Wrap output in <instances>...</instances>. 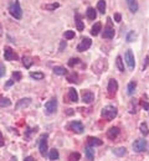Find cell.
I'll return each mask as SVG.
<instances>
[{
    "label": "cell",
    "instance_id": "cell-5",
    "mask_svg": "<svg viewBox=\"0 0 149 161\" xmlns=\"http://www.w3.org/2000/svg\"><path fill=\"white\" fill-rule=\"evenodd\" d=\"M68 129H70L71 131L76 133V134H82L83 130H84V127L81 122H77V120H73L68 124Z\"/></svg>",
    "mask_w": 149,
    "mask_h": 161
},
{
    "label": "cell",
    "instance_id": "cell-8",
    "mask_svg": "<svg viewBox=\"0 0 149 161\" xmlns=\"http://www.w3.org/2000/svg\"><path fill=\"white\" fill-rule=\"evenodd\" d=\"M124 60H126V63L128 66L129 70H133L136 66V58H134V55H133L132 50H127V52L124 55Z\"/></svg>",
    "mask_w": 149,
    "mask_h": 161
},
{
    "label": "cell",
    "instance_id": "cell-20",
    "mask_svg": "<svg viewBox=\"0 0 149 161\" xmlns=\"http://www.w3.org/2000/svg\"><path fill=\"white\" fill-rule=\"evenodd\" d=\"M52 71H54L55 75H58V76H66L67 75V70L62 66H55Z\"/></svg>",
    "mask_w": 149,
    "mask_h": 161
},
{
    "label": "cell",
    "instance_id": "cell-45",
    "mask_svg": "<svg viewBox=\"0 0 149 161\" xmlns=\"http://www.w3.org/2000/svg\"><path fill=\"white\" fill-rule=\"evenodd\" d=\"M14 82H15L14 79H10V81H8L6 83H5V88H8V87H11V86L14 84Z\"/></svg>",
    "mask_w": 149,
    "mask_h": 161
},
{
    "label": "cell",
    "instance_id": "cell-24",
    "mask_svg": "<svg viewBox=\"0 0 149 161\" xmlns=\"http://www.w3.org/2000/svg\"><path fill=\"white\" fill-rule=\"evenodd\" d=\"M136 88H137V83L134 81H132L128 83V87H127V93H128L129 96H133L136 92Z\"/></svg>",
    "mask_w": 149,
    "mask_h": 161
},
{
    "label": "cell",
    "instance_id": "cell-42",
    "mask_svg": "<svg viewBox=\"0 0 149 161\" xmlns=\"http://www.w3.org/2000/svg\"><path fill=\"white\" fill-rule=\"evenodd\" d=\"M113 18H114V21H116V22H121V21H122V15L118 14V13H116Z\"/></svg>",
    "mask_w": 149,
    "mask_h": 161
},
{
    "label": "cell",
    "instance_id": "cell-29",
    "mask_svg": "<svg viewBox=\"0 0 149 161\" xmlns=\"http://www.w3.org/2000/svg\"><path fill=\"white\" fill-rule=\"evenodd\" d=\"M116 65H117V68H118L119 72H124V65H123V61H122V57L121 56L117 57Z\"/></svg>",
    "mask_w": 149,
    "mask_h": 161
},
{
    "label": "cell",
    "instance_id": "cell-14",
    "mask_svg": "<svg viewBox=\"0 0 149 161\" xmlns=\"http://www.w3.org/2000/svg\"><path fill=\"white\" fill-rule=\"evenodd\" d=\"M119 133H121V130H119L118 127H112L109 130L107 131V138H108L109 140H114V139L119 135Z\"/></svg>",
    "mask_w": 149,
    "mask_h": 161
},
{
    "label": "cell",
    "instance_id": "cell-49",
    "mask_svg": "<svg viewBox=\"0 0 149 161\" xmlns=\"http://www.w3.org/2000/svg\"><path fill=\"white\" fill-rule=\"evenodd\" d=\"M73 112H72V109H68V112H67V114H72Z\"/></svg>",
    "mask_w": 149,
    "mask_h": 161
},
{
    "label": "cell",
    "instance_id": "cell-10",
    "mask_svg": "<svg viewBox=\"0 0 149 161\" xmlns=\"http://www.w3.org/2000/svg\"><path fill=\"white\" fill-rule=\"evenodd\" d=\"M91 45H92L91 39L84 37V39H82L81 42L77 45V51L78 52H84V51H87L89 47H91Z\"/></svg>",
    "mask_w": 149,
    "mask_h": 161
},
{
    "label": "cell",
    "instance_id": "cell-31",
    "mask_svg": "<svg viewBox=\"0 0 149 161\" xmlns=\"http://www.w3.org/2000/svg\"><path fill=\"white\" fill-rule=\"evenodd\" d=\"M23 65L26 67V68H30L31 65H33V58H31V57H28V56H24L23 57Z\"/></svg>",
    "mask_w": 149,
    "mask_h": 161
},
{
    "label": "cell",
    "instance_id": "cell-27",
    "mask_svg": "<svg viewBox=\"0 0 149 161\" xmlns=\"http://www.w3.org/2000/svg\"><path fill=\"white\" fill-rule=\"evenodd\" d=\"M30 77L31 78H34L35 81H41V79L45 78V75L42 73V72H31Z\"/></svg>",
    "mask_w": 149,
    "mask_h": 161
},
{
    "label": "cell",
    "instance_id": "cell-22",
    "mask_svg": "<svg viewBox=\"0 0 149 161\" xmlns=\"http://www.w3.org/2000/svg\"><path fill=\"white\" fill-rule=\"evenodd\" d=\"M101 30H102V24H101V22H96L93 26H92L91 35H92V36H97V35L101 32Z\"/></svg>",
    "mask_w": 149,
    "mask_h": 161
},
{
    "label": "cell",
    "instance_id": "cell-28",
    "mask_svg": "<svg viewBox=\"0 0 149 161\" xmlns=\"http://www.w3.org/2000/svg\"><path fill=\"white\" fill-rule=\"evenodd\" d=\"M58 157H60V154H58V150H56V149H52V150H50L49 159H50L51 161H56V160H58Z\"/></svg>",
    "mask_w": 149,
    "mask_h": 161
},
{
    "label": "cell",
    "instance_id": "cell-35",
    "mask_svg": "<svg viewBox=\"0 0 149 161\" xmlns=\"http://www.w3.org/2000/svg\"><path fill=\"white\" fill-rule=\"evenodd\" d=\"M58 6H60V4H58V3H52V4H46V5H44L42 8H44L45 10H50V11H51V10L57 9Z\"/></svg>",
    "mask_w": 149,
    "mask_h": 161
},
{
    "label": "cell",
    "instance_id": "cell-41",
    "mask_svg": "<svg viewBox=\"0 0 149 161\" xmlns=\"http://www.w3.org/2000/svg\"><path fill=\"white\" fill-rule=\"evenodd\" d=\"M5 73H6V70H5V66H4V63H1V62H0V78H1V77H4V76H5Z\"/></svg>",
    "mask_w": 149,
    "mask_h": 161
},
{
    "label": "cell",
    "instance_id": "cell-3",
    "mask_svg": "<svg viewBox=\"0 0 149 161\" xmlns=\"http://www.w3.org/2000/svg\"><path fill=\"white\" fill-rule=\"evenodd\" d=\"M108 67V63H107V60H103V58H99L94 62V63L92 65V71L94 72V73L97 75H101L103 71L107 70Z\"/></svg>",
    "mask_w": 149,
    "mask_h": 161
},
{
    "label": "cell",
    "instance_id": "cell-25",
    "mask_svg": "<svg viewBox=\"0 0 149 161\" xmlns=\"http://www.w3.org/2000/svg\"><path fill=\"white\" fill-rule=\"evenodd\" d=\"M86 15H87V19H88V20H94L96 18H97V13H96V10H94L93 8H91V6L87 9Z\"/></svg>",
    "mask_w": 149,
    "mask_h": 161
},
{
    "label": "cell",
    "instance_id": "cell-26",
    "mask_svg": "<svg viewBox=\"0 0 149 161\" xmlns=\"http://www.w3.org/2000/svg\"><path fill=\"white\" fill-rule=\"evenodd\" d=\"M76 26H77V30H78V31H82V30L84 29V24L82 22L81 15H79L78 13H76Z\"/></svg>",
    "mask_w": 149,
    "mask_h": 161
},
{
    "label": "cell",
    "instance_id": "cell-16",
    "mask_svg": "<svg viewBox=\"0 0 149 161\" xmlns=\"http://www.w3.org/2000/svg\"><path fill=\"white\" fill-rule=\"evenodd\" d=\"M68 101L70 102H73V103H76L78 102V94H77V91L74 89V88H70L68 89Z\"/></svg>",
    "mask_w": 149,
    "mask_h": 161
},
{
    "label": "cell",
    "instance_id": "cell-12",
    "mask_svg": "<svg viewBox=\"0 0 149 161\" xmlns=\"http://www.w3.org/2000/svg\"><path fill=\"white\" fill-rule=\"evenodd\" d=\"M107 91H108V97H114L116 96V93L117 91H118V82H117L116 79H109L108 82V88H107Z\"/></svg>",
    "mask_w": 149,
    "mask_h": 161
},
{
    "label": "cell",
    "instance_id": "cell-36",
    "mask_svg": "<svg viewBox=\"0 0 149 161\" xmlns=\"http://www.w3.org/2000/svg\"><path fill=\"white\" fill-rule=\"evenodd\" d=\"M139 129H140V133L144 135V136H147V135L149 134V129H148V125H147L145 123H142L140 127H139Z\"/></svg>",
    "mask_w": 149,
    "mask_h": 161
},
{
    "label": "cell",
    "instance_id": "cell-34",
    "mask_svg": "<svg viewBox=\"0 0 149 161\" xmlns=\"http://www.w3.org/2000/svg\"><path fill=\"white\" fill-rule=\"evenodd\" d=\"M79 159H81V155H79V153H71L70 155H68V161H79Z\"/></svg>",
    "mask_w": 149,
    "mask_h": 161
},
{
    "label": "cell",
    "instance_id": "cell-50",
    "mask_svg": "<svg viewBox=\"0 0 149 161\" xmlns=\"http://www.w3.org/2000/svg\"><path fill=\"white\" fill-rule=\"evenodd\" d=\"M11 161H16V159H15V157H13V159H11Z\"/></svg>",
    "mask_w": 149,
    "mask_h": 161
},
{
    "label": "cell",
    "instance_id": "cell-6",
    "mask_svg": "<svg viewBox=\"0 0 149 161\" xmlns=\"http://www.w3.org/2000/svg\"><path fill=\"white\" fill-rule=\"evenodd\" d=\"M133 150H134L136 153H143L147 148V141L144 139H137L134 143H133Z\"/></svg>",
    "mask_w": 149,
    "mask_h": 161
},
{
    "label": "cell",
    "instance_id": "cell-15",
    "mask_svg": "<svg viewBox=\"0 0 149 161\" xmlns=\"http://www.w3.org/2000/svg\"><path fill=\"white\" fill-rule=\"evenodd\" d=\"M87 144H88V146L96 148V146H101V145L103 144V141H102V140H99L98 138L88 136V138H87Z\"/></svg>",
    "mask_w": 149,
    "mask_h": 161
},
{
    "label": "cell",
    "instance_id": "cell-43",
    "mask_svg": "<svg viewBox=\"0 0 149 161\" xmlns=\"http://www.w3.org/2000/svg\"><path fill=\"white\" fill-rule=\"evenodd\" d=\"M148 63H149V57L147 56V57H145V60H144V62H143V66H142V70H143V71H144V70L147 68Z\"/></svg>",
    "mask_w": 149,
    "mask_h": 161
},
{
    "label": "cell",
    "instance_id": "cell-4",
    "mask_svg": "<svg viewBox=\"0 0 149 161\" xmlns=\"http://www.w3.org/2000/svg\"><path fill=\"white\" fill-rule=\"evenodd\" d=\"M47 138H49L47 134H42L39 139V150L41 156H46L47 154Z\"/></svg>",
    "mask_w": 149,
    "mask_h": 161
},
{
    "label": "cell",
    "instance_id": "cell-19",
    "mask_svg": "<svg viewBox=\"0 0 149 161\" xmlns=\"http://www.w3.org/2000/svg\"><path fill=\"white\" fill-rule=\"evenodd\" d=\"M84 154H86V157L88 161H93L94 160V149L92 146H87L84 149Z\"/></svg>",
    "mask_w": 149,
    "mask_h": 161
},
{
    "label": "cell",
    "instance_id": "cell-46",
    "mask_svg": "<svg viewBox=\"0 0 149 161\" xmlns=\"http://www.w3.org/2000/svg\"><path fill=\"white\" fill-rule=\"evenodd\" d=\"M4 144H5V141H4L3 134H1V131H0V148H1V146H4Z\"/></svg>",
    "mask_w": 149,
    "mask_h": 161
},
{
    "label": "cell",
    "instance_id": "cell-9",
    "mask_svg": "<svg viewBox=\"0 0 149 161\" xmlns=\"http://www.w3.org/2000/svg\"><path fill=\"white\" fill-rule=\"evenodd\" d=\"M108 24H107V26L104 27V31H103V39H108V40H112L114 37V29L112 27V21H111V19L107 20Z\"/></svg>",
    "mask_w": 149,
    "mask_h": 161
},
{
    "label": "cell",
    "instance_id": "cell-37",
    "mask_svg": "<svg viewBox=\"0 0 149 161\" xmlns=\"http://www.w3.org/2000/svg\"><path fill=\"white\" fill-rule=\"evenodd\" d=\"M136 37H137V34L134 32V31H129L128 34H127V41H128V42H133V41L136 40Z\"/></svg>",
    "mask_w": 149,
    "mask_h": 161
},
{
    "label": "cell",
    "instance_id": "cell-30",
    "mask_svg": "<svg viewBox=\"0 0 149 161\" xmlns=\"http://www.w3.org/2000/svg\"><path fill=\"white\" fill-rule=\"evenodd\" d=\"M128 110L131 114H134L137 112V99H132L129 102V108H128Z\"/></svg>",
    "mask_w": 149,
    "mask_h": 161
},
{
    "label": "cell",
    "instance_id": "cell-48",
    "mask_svg": "<svg viewBox=\"0 0 149 161\" xmlns=\"http://www.w3.org/2000/svg\"><path fill=\"white\" fill-rule=\"evenodd\" d=\"M24 161H35V160H34V157L28 156V157H25V159H24Z\"/></svg>",
    "mask_w": 149,
    "mask_h": 161
},
{
    "label": "cell",
    "instance_id": "cell-7",
    "mask_svg": "<svg viewBox=\"0 0 149 161\" xmlns=\"http://www.w3.org/2000/svg\"><path fill=\"white\" fill-rule=\"evenodd\" d=\"M45 110H46L47 114H54V113H56V110H57V101H56V98H51L49 102H46Z\"/></svg>",
    "mask_w": 149,
    "mask_h": 161
},
{
    "label": "cell",
    "instance_id": "cell-17",
    "mask_svg": "<svg viewBox=\"0 0 149 161\" xmlns=\"http://www.w3.org/2000/svg\"><path fill=\"white\" fill-rule=\"evenodd\" d=\"M127 1V5H128V8H129V10H131V13H133V14H136L137 11H138V1L137 0H126Z\"/></svg>",
    "mask_w": 149,
    "mask_h": 161
},
{
    "label": "cell",
    "instance_id": "cell-1",
    "mask_svg": "<svg viewBox=\"0 0 149 161\" xmlns=\"http://www.w3.org/2000/svg\"><path fill=\"white\" fill-rule=\"evenodd\" d=\"M9 13L13 18H15L16 20H20L21 18H23V11H21L19 0H13V1L9 4Z\"/></svg>",
    "mask_w": 149,
    "mask_h": 161
},
{
    "label": "cell",
    "instance_id": "cell-2",
    "mask_svg": "<svg viewBox=\"0 0 149 161\" xmlns=\"http://www.w3.org/2000/svg\"><path fill=\"white\" fill-rule=\"evenodd\" d=\"M117 114H118V110H117V108L113 107V105H107L102 109V112H101V117L104 118L107 122H111L113 120V119L117 117Z\"/></svg>",
    "mask_w": 149,
    "mask_h": 161
},
{
    "label": "cell",
    "instance_id": "cell-13",
    "mask_svg": "<svg viewBox=\"0 0 149 161\" xmlns=\"http://www.w3.org/2000/svg\"><path fill=\"white\" fill-rule=\"evenodd\" d=\"M82 101H83L84 103H87V104L92 103V102L94 101V94H93V92L88 91V89L82 91Z\"/></svg>",
    "mask_w": 149,
    "mask_h": 161
},
{
    "label": "cell",
    "instance_id": "cell-11",
    "mask_svg": "<svg viewBox=\"0 0 149 161\" xmlns=\"http://www.w3.org/2000/svg\"><path fill=\"white\" fill-rule=\"evenodd\" d=\"M4 58L6 61H14L18 58V55L15 53V51L10 47V46H5L4 47Z\"/></svg>",
    "mask_w": 149,
    "mask_h": 161
},
{
    "label": "cell",
    "instance_id": "cell-40",
    "mask_svg": "<svg viewBox=\"0 0 149 161\" xmlns=\"http://www.w3.org/2000/svg\"><path fill=\"white\" fill-rule=\"evenodd\" d=\"M79 63V60L78 58H70V61L67 62V65L70 66V67H74L76 65H78Z\"/></svg>",
    "mask_w": 149,
    "mask_h": 161
},
{
    "label": "cell",
    "instance_id": "cell-18",
    "mask_svg": "<svg viewBox=\"0 0 149 161\" xmlns=\"http://www.w3.org/2000/svg\"><path fill=\"white\" fill-rule=\"evenodd\" d=\"M30 103H31V98H23V99H20V101L16 103V105H15V109L25 108V107H28Z\"/></svg>",
    "mask_w": 149,
    "mask_h": 161
},
{
    "label": "cell",
    "instance_id": "cell-44",
    "mask_svg": "<svg viewBox=\"0 0 149 161\" xmlns=\"http://www.w3.org/2000/svg\"><path fill=\"white\" fill-rule=\"evenodd\" d=\"M142 107L145 109V110H149V103L147 102V101H143L142 102Z\"/></svg>",
    "mask_w": 149,
    "mask_h": 161
},
{
    "label": "cell",
    "instance_id": "cell-32",
    "mask_svg": "<svg viewBox=\"0 0 149 161\" xmlns=\"http://www.w3.org/2000/svg\"><path fill=\"white\" fill-rule=\"evenodd\" d=\"M97 9L101 14H104V11H106V1L104 0H99L97 3Z\"/></svg>",
    "mask_w": 149,
    "mask_h": 161
},
{
    "label": "cell",
    "instance_id": "cell-23",
    "mask_svg": "<svg viewBox=\"0 0 149 161\" xmlns=\"http://www.w3.org/2000/svg\"><path fill=\"white\" fill-rule=\"evenodd\" d=\"M112 151H113L114 155H117V156H119V157L126 156L127 155V149L126 148H114Z\"/></svg>",
    "mask_w": 149,
    "mask_h": 161
},
{
    "label": "cell",
    "instance_id": "cell-21",
    "mask_svg": "<svg viewBox=\"0 0 149 161\" xmlns=\"http://www.w3.org/2000/svg\"><path fill=\"white\" fill-rule=\"evenodd\" d=\"M67 81L70 83H78V73L74 71L71 73H67Z\"/></svg>",
    "mask_w": 149,
    "mask_h": 161
},
{
    "label": "cell",
    "instance_id": "cell-47",
    "mask_svg": "<svg viewBox=\"0 0 149 161\" xmlns=\"http://www.w3.org/2000/svg\"><path fill=\"white\" fill-rule=\"evenodd\" d=\"M63 47H66V41H62L61 45H60V49H58V51H62Z\"/></svg>",
    "mask_w": 149,
    "mask_h": 161
},
{
    "label": "cell",
    "instance_id": "cell-38",
    "mask_svg": "<svg viewBox=\"0 0 149 161\" xmlns=\"http://www.w3.org/2000/svg\"><path fill=\"white\" fill-rule=\"evenodd\" d=\"M21 78H23V75H21L19 71H15V72H13V79H14L15 82H19V81H21Z\"/></svg>",
    "mask_w": 149,
    "mask_h": 161
},
{
    "label": "cell",
    "instance_id": "cell-33",
    "mask_svg": "<svg viewBox=\"0 0 149 161\" xmlns=\"http://www.w3.org/2000/svg\"><path fill=\"white\" fill-rule=\"evenodd\" d=\"M11 105V101L9 98H0V107L5 108V107H10Z\"/></svg>",
    "mask_w": 149,
    "mask_h": 161
},
{
    "label": "cell",
    "instance_id": "cell-39",
    "mask_svg": "<svg viewBox=\"0 0 149 161\" xmlns=\"http://www.w3.org/2000/svg\"><path fill=\"white\" fill-rule=\"evenodd\" d=\"M65 39L66 40H71L74 37V31H71V30H68V31H65Z\"/></svg>",
    "mask_w": 149,
    "mask_h": 161
}]
</instances>
